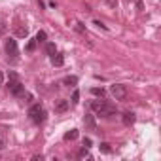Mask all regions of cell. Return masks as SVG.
I'll list each match as a JSON object with an SVG mask.
<instances>
[{"instance_id":"obj_1","label":"cell","mask_w":161,"mask_h":161,"mask_svg":"<svg viewBox=\"0 0 161 161\" xmlns=\"http://www.w3.org/2000/svg\"><path fill=\"white\" fill-rule=\"evenodd\" d=\"M29 118H31L36 125H40V123L46 121V110L42 108L40 103H36V104H32V106L29 108Z\"/></svg>"},{"instance_id":"obj_2","label":"cell","mask_w":161,"mask_h":161,"mask_svg":"<svg viewBox=\"0 0 161 161\" xmlns=\"http://www.w3.org/2000/svg\"><path fill=\"white\" fill-rule=\"evenodd\" d=\"M4 49H6V53H8V63H17V61H19V47H17V42H15L14 38L6 40Z\"/></svg>"},{"instance_id":"obj_3","label":"cell","mask_w":161,"mask_h":161,"mask_svg":"<svg viewBox=\"0 0 161 161\" xmlns=\"http://www.w3.org/2000/svg\"><path fill=\"white\" fill-rule=\"evenodd\" d=\"M110 93H112V97H114L116 101H125V99H127V87H125L123 84H114V86L110 87Z\"/></svg>"},{"instance_id":"obj_4","label":"cell","mask_w":161,"mask_h":161,"mask_svg":"<svg viewBox=\"0 0 161 161\" xmlns=\"http://www.w3.org/2000/svg\"><path fill=\"white\" fill-rule=\"evenodd\" d=\"M8 89H10V93L15 95V97L25 95V86L19 82V80H10V82H8Z\"/></svg>"},{"instance_id":"obj_5","label":"cell","mask_w":161,"mask_h":161,"mask_svg":"<svg viewBox=\"0 0 161 161\" xmlns=\"http://www.w3.org/2000/svg\"><path fill=\"white\" fill-rule=\"evenodd\" d=\"M84 125H86L89 131H95V129H97V121H95V116H93V114H86V116H84Z\"/></svg>"},{"instance_id":"obj_6","label":"cell","mask_w":161,"mask_h":161,"mask_svg":"<svg viewBox=\"0 0 161 161\" xmlns=\"http://www.w3.org/2000/svg\"><path fill=\"white\" fill-rule=\"evenodd\" d=\"M68 106H70V103H68V101L59 99V101L55 103V112H57V114H63V112H66V110H68Z\"/></svg>"},{"instance_id":"obj_7","label":"cell","mask_w":161,"mask_h":161,"mask_svg":"<svg viewBox=\"0 0 161 161\" xmlns=\"http://www.w3.org/2000/svg\"><path fill=\"white\" fill-rule=\"evenodd\" d=\"M51 64H53V66H63V64H64V55L55 51V53L51 55Z\"/></svg>"},{"instance_id":"obj_8","label":"cell","mask_w":161,"mask_h":161,"mask_svg":"<svg viewBox=\"0 0 161 161\" xmlns=\"http://www.w3.org/2000/svg\"><path fill=\"white\" fill-rule=\"evenodd\" d=\"M106 106V101H101V99H95V101H91V110H95L97 114L103 110Z\"/></svg>"},{"instance_id":"obj_9","label":"cell","mask_w":161,"mask_h":161,"mask_svg":"<svg viewBox=\"0 0 161 161\" xmlns=\"http://www.w3.org/2000/svg\"><path fill=\"white\" fill-rule=\"evenodd\" d=\"M135 119H136V116H135L133 112H125V114H123V118H121L123 125H127V127H129V125H133V123H135Z\"/></svg>"},{"instance_id":"obj_10","label":"cell","mask_w":161,"mask_h":161,"mask_svg":"<svg viewBox=\"0 0 161 161\" xmlns=\"http://www.w3.org/2000/svg\"><path fill=\"white\" fill-rule=\"evenodd\" d=\"M114 114H116V108L110 106V104H106V106L99 112V116H103V118H110V116H114Z\"/></svg>"},{"instance_id":"obj_11","label":"cell","mask_w":161,"mask_h":161,"mask_svg":"<svg viewBox=\"0 0 161 161\" xmlns=\"http://www.w3.org/2000/svg\"><path fill=\"white\" fill-rule=\"evenodd\" d=\"M76 84H78V78L76 76H66L63 80V86H66V87H74Z\"/></svg>"},{"instance_id":"obj_12","label":"cell","mask_w":161,"mask_h":161,"mask_svg":"<svg viewBox=\"0 0 161 161\" xmlns=\"http://www.w3.org/2000/svg\"><path fill=\"white\" fill-rule=\"evenodd\" d=\"M78 157H80V159H89V157H91L89 148H86V146H84V148H80V150H78Z\"/></svg>"},{"instance_id":"obj_13","label":"cell","mask_w":161,"mask_h":161,"mask_svg":"<svg viewBox=\"0 0 161 161\" xmlns=\"http://www.w3.org/2000/svg\"><path fill=\"white\" fill-rule=\"evenodd\" d=\"M78 135H80V133H78V129H70V131H66V133H64V140H76V138H78Z\"/></svg>"},{"instance_id":"obj_14","label":"cell","mask_w":161,"mask_h":161,"mask_svg":"<svg viewBox=\"0 0 161 161\" xmlns=\"http://www.w3.org/2000/svg\"><path fill=\"white\" fill-rule=\"evenodd\" d=\"M27 34H29V29H27V27H17V29H15V36L27 38Z\"/></svg>"},{"instance_id":"obj_15","label":"cell","mask_w":161,"mask_h":161,"mask_svg":"<svg viewBox=\"0 0 161 161\" xmlns=\"http://www.w3.org/2000/svg\"><path fill=\"white\" fill-rule=\"evenodd\" d=\"M46 38H47V34H46L44 31H38L34 40H36V44H44V42H46Z\"/></svg>"},{"instance_id":"obj_16","label":"cell","mask_w":161,"mask_h":161,"mask_svg":"<svg viewBox=\"0 0 161 161\" xmlns=\"http://www.w3.org/2000/svg\"><path fill=\"white\" fill-rule=\"evenodd\" d=\"M34 49H36V40H29V44L25 46V51L27 53H32Z\"/></svg>"},{"instance_id":"obj_17","label":"cell","mask_w":161,"mask_h":161,"mask_svg":"<svg viewBox=\"0 0 161 161\" xmlns=\"http://www.w3.org/2000/svg\"><path fill=\"white\" fill-rule=\"evenodd\" d=\"M99 150H101L103 153H112V148H110V144H108V142H101Z\"/></svg>"},{"instance_id":"obj_18","label":"cell","mask_w":161,"mask_h":161,"mask_svg":"<svg viewBox=\"0 0 161 161\" xmlns=\"http://www.w3.org/2000/svg\"><path fill=\"white\" fill-rule=\"evenodd\" d=\"M55 51H57V49H55V44H51V42H49V44H46V53H47L49 57H51Z\"/></svg>"},{"instance_id":"obj_19","label":"cell","mask_w":161,"mask_h":161,"mask_svg":"<svg viewBox=\"0 0 161 161\" xmlns=\"http://www.w3.org/2000/svg\"><path fill=\"white\" fill-rule=\"evenodd\" d=\"M91 93H93L95 97H101V99L104 97V89H103V87H93V89H91Z\"/></svg>"},{"instance_id":"obj_20","label":"cell","mask_w":161,"mask_h":161,"mask_svg":"<svg viewBox=\"0 0 161 161\" xmlns=\"http://www.w3.org/2000/svg\"><path fill=\"white\" fill-rule=\"evenodd\" d=\"M76 31H78L80 34H86V29H84V25H82V23H76Z\"/></svg>"},{"instance_id":"obj_21","label":"cell","mask_w":161,"mask_h":161,"mask_svg":"<svg viewBox=\"0 0 161 161\" xmlns=\"http://www.w3.org/2000/svg\"><path fill=\"white\" fill-rule=\"evenodd\" d=\"M78 101H80V93H78V91H74V93H72V103H74V104H78Z\"/></svg>"},{"instance_id":"obj_22","label":"cell","mask_w":161,"mask_h":161,"mask_svg":"<svg viewBox=\"0 0 161 161\" xmlns=\"http://www.w3.org/2000/svg\"><path fill=\"white\" fill-rule=\"evenodd\" d=\"M106 4H108L110 8H118V0H106Z\"/></svg>"},{"instance_id":"obj_23","label":"cell","mask_w":161,"mask_h":161,"mask_svg":"<svg viewBox=\"0 0 161 161\" xmlns=\"http://www.w3.org/2000/svg\"><path fill=\"white\" fill-rule=\"evenodd\" d=\"M136 10H138V12H142V10H144V4H142V0H136Z\"/></svg>"},{"instance_id":"obj_24","label":"cell","mask_w":161,"mask_h":161,"mask_svg":"<svg viewBox=\"0 0 161 161\" xmlns=\"http://www.w3.org/2000/svg\"><path fill=\"white\" fill-rule=\"evenodd\" d=\"M4 34H6V25L0 23V36H4Z\"/></svg>"},{"instance_id":"obj_25","label":"cell","mask_w":161,"mask_h":161,"mask_svg":"<svg viewBox=\"0 0 161 161\" xmlns=\"http://www.w3.org/2000/svg\"><path fill=\"white\" fill-rule=\"evenodd\" d=\"M84 146L89 148V146H91V138H84Z\"/></svg>"},{"instance_id":"obj_26","label":"cell","mask_w":161,"mask_h":161,"mask_svg":"<svg viewBox=\"0 0 161 161\" xmlns=\"http://www.w3.org/2000/svg\"><path fill=\"white\" fill-rule=\"evenodd\" d=\"M95 25H97V27H99V29H104V31H106V25H103V23H101V21H95Z\"/></svg>"},{"instance_id":"obj_27","label":"cell","mask_w":161,"mask_h":161,"mask_svg":"<svg viewBox=\"0 0 161 161\" xmlns=\"http://www.w3.org/2000/svg\"><path fill=\"white\" fill-rule=\"evenodd\" d=\"M8 78H10V80H17V74H15V72H10Z\"/></svg>"},{"instance_id":"obj_28","label":"cell","mask_w":161,"mask_h":161,"mask_svg":"<svg viewBox=\"0 0 161 161\" xmlns=\"http://www.w3.org/2000/svg\"><path fill=\"white\" fill-rule=\"evenodd\" d=\"M32 159H34V161H42L44 157H42V155H32Z\"/></svg>"},{"instance_id":"obj_29","label":"cell","mask_w":161,"mask_h":161,"mask_svg":"<svg viewBox=\"0 0 161 161\" xmlns=\"http://www.w3.org/2000/svg\"><path fill=\"white\" fill-rule=\"evenodd\" d=\"M2 82H4V74L0 72V86H2Z\"/></svg>"},{"instance_id":"obj_30","label":"cell","mask_w":161,"mask_h":161,"mask_svg":"<svg viewBox=\"0 0 161 161\" xmlns=\"http://www.w3.org/2000/svg\"><path fill=\"white\" fill-rule=\"evenodd\" d=\"M2 148H4V142H2V140H0V150H2Z\"/></svg>"}]
</instances>
